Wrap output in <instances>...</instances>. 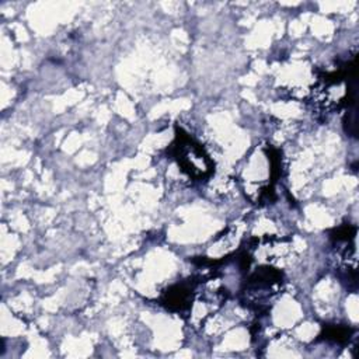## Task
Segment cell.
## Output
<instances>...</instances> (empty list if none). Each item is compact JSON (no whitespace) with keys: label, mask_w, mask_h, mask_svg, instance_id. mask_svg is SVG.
<instances>
[{"label":"cell","mask_w":359,"mask_h":359,"mask_svg":"<svg viewBox=\"0 0 359 359\" xmlns=\"http://www.w3.org/2000/svg\"><path fill=\"white\" fill-rule=\"evenodd\" d=\"M170 154L177 161L180 170L195 181L210 177L213 161L206 150L182 129L177 130L175 140L170 147Z\"/></svg>","instance_id":"6da1fadb"},{"label":"cell","mask_w":359,"mask_h":359,"mask_svg":"<svg viewBox=\"0 0 359 359\" xmlns=\"http://www.w3.org/2000/svg\"><path fill=\"white\" fill-rule=\"evenodd\" d=\"M352 330L342 325H330L325 328V339L334 341V342H346L351 337Z\"/></svg>","instance_id":"7a4b0ae2"}]
</instances>
